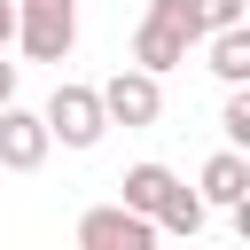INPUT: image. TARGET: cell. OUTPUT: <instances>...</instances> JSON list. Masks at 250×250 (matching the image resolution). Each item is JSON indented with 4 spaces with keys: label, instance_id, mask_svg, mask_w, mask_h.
<instances>
[{
    "label": "cell",
    "instance_id": "6da1fadb",
    "mask_svg": "<svg viewBox=\"0 0 250 250\" xmlns=\"http://www.w3.org/2000/svg\"><path fill=\"white\" fill-rule=\"evenodd\" d=\"M47 133L62 141V148H94L102 133H109V109H102V86H78V78H62L55 94H47Z\"/></svg>",
    "mask_w": 250,
    "mask_h": 250
},
{
    "label": "cell",
    "instance_id": "7a4b0ae2",
    "mask_svg": "<svg viewBox=\"0 0 250 250\" xmlns=\"http://www.w3.org/2000/svg\"><path fill=\"white\" fill-rule=\"evenodd\" d=\"M16 47L31 62H62L78 47V8L70 0H16Z\"/></svg>",
    "mask_w": 250,
    "mask_h": 250
},
{
    "label": "cell",
    "instance_id": "3957f363",
    "mask_svg": "<svg viewBox=\"0 0 250 250\" xmlns=\"http://www.w3.org/2000/svg\"><path fill=\"white\" fill-rule=\"evenodd\" d=\"M78 242H86V250H148V242H156V219L133 211V203H94V211L78 219Z\"/></svg>",
    "mask_w": 250,
    "mask_h": 250
},
{
    "label": "cell",
    "instance_id": "277c9868",
    "mask_svg": "<svg viewBox=\"0 0 250 250\" xmlns=\"http://www.w3.org/2000/svg\"><path fill=\"white\" fill-rule=\"evenodd\" d=\"M102 109H109V125H156L164 117V86H156V70H117L109 86H102Z\"/></svg>",
    "mask_w": 250,
    "mask_h": 250
},
{
    "label": "cell",
    "instance_id": "5b68a950",
    "mask_svg": "<svg viewBox=\"0 0 250 250\" xmlns=\"http://www.w3.org/2000/svg\"><path fill=\"white\" fill-rule=\"evenodd\" d=\"M47 148H55L47 117H39V109L0 102V164H8V172H39V164H47Z\"/></svg>",
    "mask_w": 250,
    "mask_h": 250
},
{
    "label": "cell",
    "instance_id": "8992f818",
    "mask_svg": "<svg viewBox=\"0 0 250 250\" xmlns=\"http://www.w3.org/2000/svg\"><path fill=\"white\" fill-rule=\"evenodd\" d=\"M188 47H195V39H188L172 16H156V8H148V16H141V31H133V62H141V70H156V78H164V70H180V62H188Z\"/></svg>",
    "mask_w": 250,
    "mask_h": 250
},
{
    "label": "cell",
    "instance_id": "52a82bcc",
    "mask_svg": "<svg viewBox=\"0 0 250 250\" xmlns=\"http://www.w3.org/2000/svg\"><path fill=\"white\" fill-rule=\"evenodd\" d=\"M203 47H211V78H227V86H250V16H234V23L203 31Z\"/></svg>",
    "mask_w": 250,
    "mask_h": 250
},
{
    "label": "cell",
    "instance_id": "ba28073f",
    "mask_svg": "<svg viewBox=\"0 0 250 250\" xmlns=\"http://www.w3.org/2000/svg\"><path fill=\"white\" fill-rule=\"evenodd\" d=\"M156 16H172L188 39H203V31H219V23H234V16H250L242 0H148Z\"/></svg>",
    "mask_w": 250,
    "mask_h": 250
},
{
    "label": "cell",
    "instance_id": "9c48e42d",
    "mask_svg": "<svg viewBox=\"0 0 250 250\" xmlns=\"http://www.w3.org/2000/svg\"><path fill=\"white\" fill-rule=\"evenodd\" d=\"M242 188H250V148H219V156L203 164V180H195L203 203H234Z\"/></svg>",
    "mask_w": 250,
    "mask_h": 250
},
{
    "label": "cell",
    "instance_id": "30bf717a",
    "mask_svg": "<svg viewBox=\"0 0 250 250\" xmlns=\"http://www.w3.org/2000/svg\"><path fill=\"white\" fill-rule=\"evenodd\" d=\"M164 195H172V172H164V164H133V172L117 180V203H133V211H148V219H156Z\"/></svg>",
    "mask_w": 250,
    "mask_h": 250
},
{
    "label": "cell",
    "instance_id": "8fae6325",
    "mask_svg": "<svg viewBox=\"0 0 250 250\" xmlns=\"http://www.w3.org/2000/svg\"><path fill=\"white\" fill-rule=\"evenodd\" d=\"M203 211H211V203H203L195 188H180V180H172V195L156 203V234H203Z\"/></svg>",
    "mask_w": 250,
    "mask_h": 250
},
{
    "label": "cell",
    "instance_id": "7c38bea8",
    "mask_svg": "<svg viewBox=\"0 0 250 250\" xmlns=\"http://www.w3.org/2000/svg\"><path fill=\"white\" fill-rule=\"evenodd\" d=\"M219 125H227V148H250V86H234V94H227Z\"/></svg>",
    "mask_w": 250,
    "mask_h": 250
},
{
    "label": "cell",
    "instance_id": "4fadbf2b",
    "mask_svg": "<svg viewBox=\"0 0 250 250\" xmlns=\"http://www.w3.org/2000/svg\"><path fill=\"white\" fill-rule=\"evenodd\" d=\"M227 211H234V234H242V242H250V188H242V195H234V203H227Z\"/></svg>",
    "mask_w": 250,
    "mask_h": 250
},
{
    "label": "cell",
    "instance_id": "5bb4252c",
    "mask_svg": "<svg viewBox=\"0 0 250 250\" xmlns=\"http://www.w3.org/2000/svg\"><path fill=\"white\" fill-rule=\"evenodd\" d=\"M0 47H16V0H0Z\"/></svg>",
    "mask_w": 250,
    "mask_h": 250
},
{
    "label": "cell",
    "instance_id": "9a60e30c",
    "mask_svg": "<svg viewBox=\"0 0 250 250\" xmlns=\"http://www.w3.org/2000/svg\"><path fill=\"white\" fill-rule=\"evenodd\" d=\"M0 102H16V62H0Z\"/></svg>",
    "mask_w": 250,
    "mask_h": 250
}]
</instances>
